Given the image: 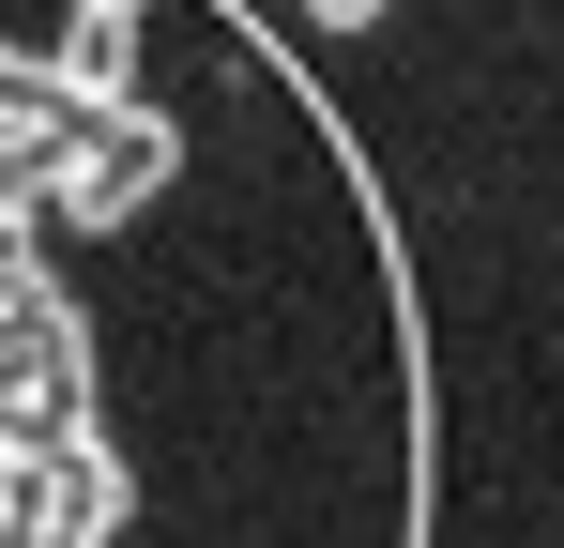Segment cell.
Wrapping results in <instances>:
<instances>
[{
	"label": "cell",
	"mask_w": 564,
	"mask_h": 548,
	"mask_svg": "<svg viewBox=\"0 0 564 548\" xmlns=\"http://www.w3.org/2000/svg\"><path fill=\"white\" fill-rule=\"evenodd\" d=\"M46 107H77L62 62H15V46H0V153H46Z\"/></svg>",
	"instance_id": "cell-1"
}]
</instances>
